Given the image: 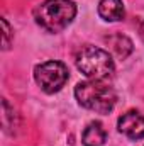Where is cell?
<instances>
[{
  "label": "cell",
  "mask_w": 144,
  "mask_h": 146,
  "mask_svg": "<svg viewBox=\"0 0 144 146\" xmlns=\"http://www.w3.org/2000/svg\"><path fill=\"white\" fill-rule=\"evenodd\" d=\"M76 15V5L71 0H46L34 10L36 22L48 33H59Z\"/></svg>",
  "instance_id": "1"
},
{
  "label": "cell",
  "mask_w": 144,
  "mask_h": 146,
  "mask_svg": "<svg viewBox=\"0 0 144 146\" xmlns=\"http://www.w3.org/2000/svg\"><path fill=\"white\" fill-rule=\"evenodd\" d=\"M75 95L80 106L98 114H108L115 106V92L98 80L80 82L75 88Z\"/></svg>",
  "instance_id": "2"
},
{
  "label": "cell",
  "mask_w": 144,
  "mask_h": 146,
  "mask_svg": "<svg viewBox=\"0 0 144 146\" xmlns=\"http://www.w3.org/2000/svg\"><path fill=\"white\" fill-rule=\"evenodd\" d=\"M76 66L85 76L98 82L110 78L114 73V61L110 54L97 46L81 48L76 54Z\"/></svg>",
  "instance_id": "3"
},
{
  "label": "cell",
  "mask_w": 144,
  "mask_h": 146,
  "mask_svg": "<svg viewBox=\"0 0 144 146\" xmlns=\"http://www.w3.org/2000/svg\"><path fill=\"white\" fill-rule=\"evenodd\" d=\"M70 72L65 63L61 61H46L42 65L36 66L34 70V78L37 85L46 92V94H54L65 87L68 82Z\"/></svg>",
  "instance_id": "4"
},
{
  "label": "cell",
  "mask_w": 144,
  "mask_h": 146,
  "mask_svg": "<svg viewBox=\"0 0 144 146\" xmlns=\"http://www.w3.org/2000/svg\"><path fill=\"white\" fill-rule=\"evenodd\" d=\"M119 131L126 134L129 139H143L144 138V115L136 110H129L119 117Z\"/></svg>",
  "instance_id": "5"
},
{
  "label": "cell",
  "mask_w": 144,
  "mask_h": 146,
  "mask_svg": "<svg viewBox=\"0 0 144 146\" xmlns=\"http://www.w3.org/2000/svg\"><path fill=\"white\" fill-rule=\"evenodd\" d=\"M98 14L104 21H108V22L122 21L126 15L122 0H102L98 3Z\"/></svg>",
  "instance_id": "6"
},
{
  "label": "cell",
  "mask_w": 144,
  "mask_h": 146,
  "mask_svg": "<svg viewBox=\"0 0 144 146\" xmlns=\"http://www.w3.org/2000/svg\"><path fill=\"white\" fill-rule=\"evenodd\" d=\"M107 139V133L100 122H90L81 136L83 146H102Z\"/></svg>",
  "instance_id": "7"
},
{
  "label": "cell",
  "mask_w": 144,
  "mask_h": 146,
  "mask_svg": "<svg viewBox=\"0 0 144 146\" xmlns=\"http://www.w3.org/2000/svg\"><path fill=\"white\" fill-rule=\"evenodd\" d=\"M107 42L110 46V49L119 56V58H127L131 53H132V41L127 36H122V34H114V36L107 37Z\"/></svg>",
  "instance_id": "8"
},
{
  "label": "cell",
  "mask_w": 144,
  "mask_h": 146,
  "mask_svg": "<svg viewBox=\"0 0 144 146\" xmlns=\"http://www.w3.org/2000/svg\"><path fill=\"white\" fill-rule=\"evenodd\" d=\"M2 26H3V49L10 48V26L5 19H2Z\"/></svg>",
  "instance_id": "9"
},
{
  "label": "cell",
  "mask_w": 144,
  "mask_h": 146,
  "mask_svg": "<svg viewBox=\"0 0 144 146\" xmlns=\"http://www.w3.org/2000/svg\"><path fill=\"white\" fill-rule=\"evenodd\" d=\"M137 31H139V36L143 37V41H144V22L139 24V29H137Z\"/></svg>",
  "instance_id": "10"
}]
</instances>
